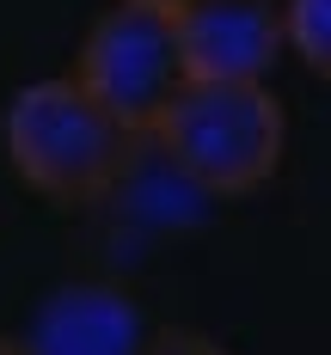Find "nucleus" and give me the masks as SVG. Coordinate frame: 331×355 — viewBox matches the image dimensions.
<instances>
[{
	"instance_id": "20e7f679",
	"label": "nucleus",
	"mask_w": 331,
	"mask_h": 355,
	"mask_svg": "<svg viewBox=\"0 0 331 355\" xmlns=\"http://www.w3.org/2000/svg\"><path fill=\"white\" fill-rule=\"evenodd\" d=\"M25 343L37 355H147L153 324L123 282L86 276V282H62L56 294H43V306L25 324Z\"/></svg>"
},
{
	"instance_id": "423d86ee",
	"label": "nucleus",
	"mask_w": 331,
	"mask_h": 355,
	"mask_svg": "<svg viewBox=\"0 0 331 355\" xmlns=\"http://www.w3.org/2000/svg\"><path fill=\"white\" fill-rule=\"evenodd\" d=\"M289 49L331 80V0H289Z\"/></svg>"
},
{
	"instance_id": "f257e3e1",
	"label": "nucleus",
	"mask_w": 331,
	"mask_h": 355,
	"mask_svg": "<svg viewBox=\"0 0 331 355\" xmlns=\"http://www.w3.org/2000/svg\"><path fill=\"white\" fill-rule=\"evenodd\" d=\"M147 141L153 135L123 123L74 68L19 86L0 110L6 166L19 172L31 196L56 202V209H92V202L117 196Z\"/></svg>"
},
{
	"instance_id": "f03ea898",
	"label": "nucleus",
	"mask_w": 331,
	"mask_h": 355,
	"mask_svg": "<svg viewBox=\"0 0 331 355\" xmlns=\"http://www.w3.org/2000/svg\"><path fill=\"white\" fill-rule=\"evenodd\" d=\"M153 141L190 190L239 202L282 172L289 116L264 80H190L178 105L160 116Z\"/></svg>"
},
{
	"instance_id": "7ed1b4c3",
	"label": "nucleus",
	"mask_w": 331,
	"mask_h": 355,
	"mask_svg": "<svg viewBox=\"0 0 331 355\" xmlns=\"http://www.w3.org/2000/svg\"><path fill=\"white\" fill-rule=\"evenodd\" d=\"M74 73H80L123 123H135L142 135H153L160 116L178 105V92L190 86V55H184L178 12L117 0L110 12L92 19V31L80 37Z\"/></svg>"
},
{
	"instance_id": "1a4fd4ad",
	"label": "nucleus",
	"mask_w": 331,
	"mask_h": 355,
	"mask_svg": "<svg viewBox=\"0 0 331 355\" xmlns=\"http://www.w3.org/2000/svg\"><path fill=\"white\" fill-rule=\"evenodd\" d=\"M0 355H37V349L25 343V337H0Z\"/></svg>"
},
{
	"instance_id": "39448f33",
	"label": "nucleus",
	"mask_w": 331,
	"mask_h": 355,
	"mask_svg": "<svg viewBox=\"0 0 331 355\" xmlns=\"http://www.w3.org/2000/svg\"><path fill=\"white\" fill-rule=\"evenodd\" d=\"M178 31L190 80H264L289 49V0H196Z\"/></svg>"
},
{
	"instance_id": "0eeeda50",
	"label": "nucleus",
	"mask_w": 331,
	"mask_h": 355,
	"mask_svg": "<svg viewBox=\"0 0 331 355\" xmlns=\"http://www.w3.org/2000/svg\"><path fill=\"white\" fill-rule=\"evenodd\" d=\"M147 355H233V349H221L215 337H203V331H184V324H166V331H153Z\"/></svg>"
},
{
	"instance_id": "6e6552de",
	"label": "nucleus",
	"mask_w": 331,
	"mask_h": 355,
	"mask_svg": "<svg viewBox=\"0 0 331 355\" xmlns=\"http://www.w3.org/2000/svg\"><path fill=\"white\" fill-rule=\"evenodd\" d=\"M135 6H160V12H190L196 0H135Z\"/></svg>"
}]
</instances>
